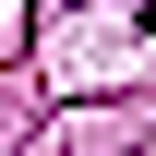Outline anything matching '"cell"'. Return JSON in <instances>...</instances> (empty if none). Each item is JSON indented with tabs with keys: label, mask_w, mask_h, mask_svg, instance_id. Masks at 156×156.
I'll return each mask as SVG.
<instances>
[{
	"label": "cell",
	"mask_w": 156,
	"mask_h": 156,
	"mask_svg": "<svg viewBox=\"0 0 156 156\" xmlns=\"http://www.w3.org/2000/svg\"><path fill=\"white\" fill-rule=\"evenodd\" d=\"M132 24H156V0H132Z\"/></svg>",
	"instance_id": "obj_1"
}]
</instances>
